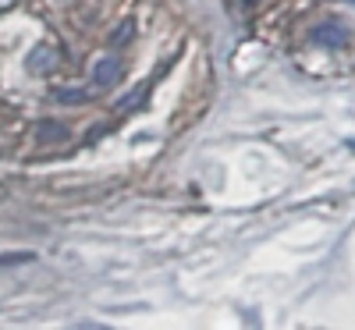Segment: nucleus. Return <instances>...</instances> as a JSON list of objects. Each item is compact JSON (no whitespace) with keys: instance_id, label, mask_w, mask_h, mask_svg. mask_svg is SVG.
Segmentation results:
<instances>
[{"instance_id":"nucleus-4","label":"nucleus","mask_w":355,"mask_h":330,"mask_svg":"<svg viewBox=\"0 0 355 330\" xmlns=\"http://www.w3.org/2000/svg\"><path fill=\"white\" fill-rule=\"evenodd\" d=\"M36 135H40V142H61V139H68L71 132H68L64 125H57V121H43V125L36 128Z\"/></svg>"},{"instance_id":"nucleus-1","label":"nucleus","mask_w":355,"mask_h":330,"mask_svg":"<svg viewBox=\"0 0 355 330\" xmlns=\"http://www.w3.org/2000/svg\"><path fill=\"white\" fill-rule=\"evenodd\" d=\"M121 75H125V61H121L117 53H103L100 61L93 64V85H96V89L117 85V82H121Z\"/></svg>"},{"instance_id":"nucleus-7","label":"nucleus","mask_w":355,"mask_h":330,"mask_svg":"<svg viewBox=\"0 0 355 330\" xmlns=\"http://www.w3.org/2000/svg\"><path fill=\"white\" fill-rule=\"evenodd\" d=\"M348 149H352V153H355V139H352V142H348Z\"/></svg>"},{"instance_id":"nucleus-6","label":"nucleus","mask_w":355,"mask_h":330,"mask_svg":"<svg viewBox=\"0 0 355 330\" xmlns=\"http://www.w3.org/2000/svg\"><path fill=\"white\" fill-rule=\"evenodd\" d=\"M132 33H135V21H121V28H117V33H114L110 40H114V43H125Z\"/></svg>"},{"instance_id":"nucleus-5","label":"nucleus","mask_w":355,"mask_h":330,"mask_svg":"<svg viewBox=\"0 0 355 330\" xmlns=\"http://www.w3.org/2000/svg\"><path fill=\"white\" fill-rule=\"evenodd\" d=\"M57 100L61 103H85L89 93H78V89H57Z\"/></svg>"},{"instance_id":"nucleus-3","label":"nucleus","mask_w":355,"mask_h":330,"mask_svg":"<svg viewBox=\"0 0 355 330\" xmlns=\"http://www.w3.org/2000/svg\"><path fill=\"white\" fill-rule=\"evenodd\" d=\"M57 64V53H53V46H36L33 53H28V71H50Z\"/></svg>"},{"instance_id":"nucleus-8","label":"nucleus","mask_w":355,"mask_h":330,"mask_svg":"<svg viewBox=\"0 0 355 330\" xmlns=\"http://www.w3.org/2000/svg\"><path fill=\"white\" fill-rule=\"evenodd\" d=\"M249 4H256V0H249Z\"/></svg>"},{"instance_id":"nucleus-2","label":"nucleus","mask_w":355,"mask_h":330,"mask_svg":"<svg viewBox=\"0 0 355 330\" xmlns=\"http://www.w3.org/2000/svg\"><path fill=\"white\" fill-rule=\"evenodd\" d=\"M309 40H313L316 46H327V50H341V46H348V28H345L341 21H320V25H313Z\"/></svg>"}]
</instances>
